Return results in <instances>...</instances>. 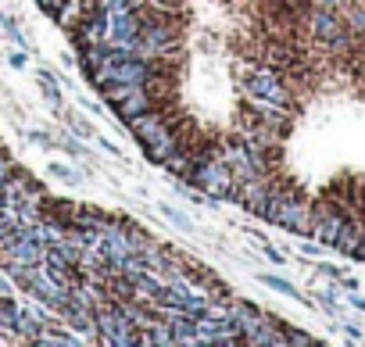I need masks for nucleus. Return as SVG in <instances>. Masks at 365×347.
Here are the masks:
<instances>
[{
  "label": "nucleus",
  "mask_w": 365,
  "mask_h": 347,
  "mask_svg": "<svg viewBox=\"0 0 365 347\" xmlns=\"http://www.w3.org/2000/svg\"><path fill=\"white\" fill-rule=\"evenodd\" d=\"M237 197H240V204H244L251 215H262V219L269 215V204H272V197H269L265 190H258L255 183H251V187H240V190H237Z\"/></svg>",
  "instance_id": "obj_6"
},
{
  "label": "nucleus",
  "mask_w": 365,
  "mask_h": 347,
  "mask_svg": "<svg viewBox=\"0 0 365 347\" xmlns=\"http://www.w3.org/2000/svg\"><path fill=\"white\" fill-rule=\"evenodd\" d=\"M8 176H11V168H8L4 157H0V187H8Z\"/></svg>",
  "instance_id": "obj_14"
},
{
  "label": "nucleus",
  "mask_w": 365,
  "mask_h": 347,
  "mask_svg": "<svg viewBox=\"0 0 365 347\" xmlns=\"http://www.w3.org/2000/svg\"><path fill=\"white\" fill-rule=\"evenodd\" d=\"M265 219H272L276 226L294 229V233H312V215H308V208H304L301 201H294V197H272Z\"/></svg>",
  "instance_id": "obj_3"
},
{
  "label": "nucleus",
  "mask_w": 365,
  "mask_h": 347,
  "mask_svg": "<svg viewBox=\"0 0 365 347\" xmlns=\"http://www.w3.org/2000/svg\"><path fill=\"white\" fill-rule=\"evenodd\" d=\"M322 4H326V8H333V11H344L347 4H354V0H322Z\"/></svg>",
  "instance_id": "obj_13"
},
{
  "label": "nucleus",
  "mask_w": 365,
  "mask_h": 347,
  "mask_svg": "<svg viewBox=\"0 0 365 347\" xmlns=\"http://www.w3.org/2000/svg\"><path fill=\"white\" fill-rule=\"evenodd\" d=\"M133 125V136H136V143L143 147V154L154 161V165H165L175 150H179V143H175V136L161 125V118L158 115H150V111H143L140 118H133L129 122Z\"/></svg>",
  "instance_id": "obj_1"
},
{
  "label": "nucleus",
  "mask_w": 365,
  "mask_h": 347,
  "mask_svg": "<svg viewBox=\"0 0 365 347\" xmlns=\"http://www.w3.org/2000/svg\"><path fill=\"white\" fill-rule=\"evenodd\" d=\"M101 147H104V150H108V154H115V157H122V150H118V147H115V143H111V140H101Z\"/></svg>",
  "instance_id": "obj_16"
},
{
  "label": "nucleus",
  "mask_w": 365,
  "mask_h": 347,
  "mask_svg": "<svg viewBox=\"0 0 365 347\" xmlns=\"http://www.w3.org/2000/svg\"><path fill=\"white\" fill-rule=\"evenodd\" d=\"M312 29H315V36H319L322 43H333V47L347 43V29H344L340 15H336L333 8H326V4L312 15Z\"/></svg>",
  "instance_id": "obj_5"
},
{
  "label": "nucleus",
  "mask_w": 365,
  "mask_h": 347,
  "mask_svg": "<svg viewBox=\"0 0 365 347\" xmlns=\"http://www.w3.org/2000/svg\"><path fill=\"white\" fill-rule=\"evenodd\" d=\"M40 86H43V93H47L51 100H61V90H58V86H54L47 76H40Z\"/></svg>",
  "instance_id": "obj_12"
},
{
  "label": "nucleus",
  "mask_w": 365,
  "mask_h": 347,
  "mask_svg": "<svg viewBox=\"0 0 365 347\" xmlns=\"http://www.w3.org/2000/svg\"><path fill=\"white\" fill-rule=\"evenodd\" d=\"M194 180L212 194V197H237V180L222 157H205L194 161Z\"/></svg>",
  "instance_id": "obj_2"
},
{
  "label": "nucleus",
  "mask_w": 365,
  "mask_h": 347,
  "mask_svg": "<svg viewBox=\"0 0 365 347\" xmlns=\"http://www.w3.org/2000/svg\"><path fill=\"white\" fill-rule=\"evenodd\" d=\"M19 301L11 294H0V329H11L15 326V315H19Z\"/></svg>",
  "instance_id": "obj_8"
},
{
  "label": "nucleus",
  "mask_w": 365,
  "mask_h": 347,
  "mask_svg": "<svg viewBox=\"0 0 365 347\" xmlns=\"http://www.w3.org/2000/svg\"><path fill=\"white\" fill-rule=\"evenodd\" d=\"M262 283H265V286H272V290H279V294H287V297H294V301L301 297V294H297V286H290V283H287V279H279V276H262Z\"/></svg>",
  "instance_id": "obj_9"
},
{
  "label": "nucleus",
  "mask_w": 365,
  "mask_h": 347,
  "mask_svg": "<svg viewBox=\"0 0 365 347\" xmlns=\"http://www.w3.org/2000/svg\"><path fill=\"white\" fill-rule=\"evenodd\" d=\"M40 329H43V318H40L36 311H29V308H19V315H15V326H11V333H19V336H29V340H36V336H40Z\"/></svg>",
  "instance_id": "obj_7"
},
{
  "label": "nucleus",
  "mask_w": 365,
  "mask_h": 347,
  "mask_svg": "<svg viewBox=\"0 0 365 347\" xmlns=\"http://www.w3.org/2000/svg\"><path fill=\"white\" fill-rule=\"evenodd\" d=\"M47 172H51L54 180H65V183H79V176H76V172H72V168H65V165H58V161H54V165H51Z\"/></svg>",
  "instance_id": "obj_11"
},
{
  "label": "nucleus",
  "mask_w": 365,
  "mask_h": 347,
  "mask_svg": "<svg viewBox=\"0 0 365 347\" xmlns=\"http://www.w3.org/2000/svg\"><path fill=\"white\" fill-rule=\"evenodd\" d=\"M247 93L265 100V104H272V108H287L290 104V90L279 83L276 72H251L247 76Z\"/></svg>",
  "instance_id": "obj_4"
},
{
  "label": "nucleus",
  "mask_w": 365,
  "mask_h": 347,
  "mask_svg": "<svg viewBox=\"0 0 365 347\" xmlns=\"http://www.w3.org/2000/svg\"><path fill=\"white\" fill-rule=\"evenodd\" d=\"M319 272H326V276H333V279H340V269H333V265H319Z\"/></svg>",
  "instance_id": "obj_17"
},
{
  "label": "nucleus",
  "mask_w": 365,
  "mask_h": 347,
  "mask_svg": "<svg viewBox=\"0 0 365 347\" xmlns=\"http://www.w3.org/2000/svg\"><path fill=\"white\" fill-rule=\"evenodd\" d=\"M347 304H351V308H358V311H365V297H358V294H351V297H347Z\"/></svg>",
  "instance_id": "obj_15"
},
{
  "label": "nucleus",
  "mask_w": 365,
  "mask_h": 347,
  "mask_svg": "<svg viewBox=\"0 0 365 347\" xmlns=\"http://www.w3.org/2000/svg\"><path fill=\"white\" fill-rule=\"evenodd\" d=\"M161 215H168V219H172V222H175L179 229H187V233L194 229V222H190L187 215H179V212H175V208H168V204H161Z\"/></svg>",
  "instance_id": "obj_10"
}]
</instances>
